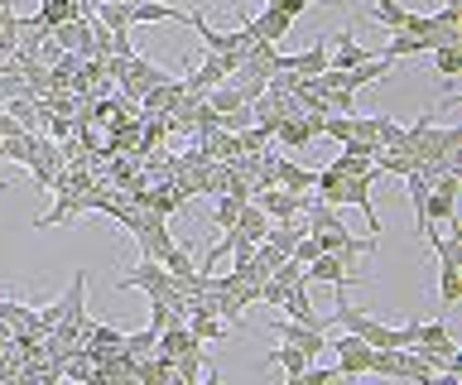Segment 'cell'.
I'll return each instance as SVG.
<instances>
[{
    "label": "cell",
    "mask_w": 462,
    "mask_h": 385,
    "mask_svg": "<svg viewBox=\"0 0 462 385\" xmlns=\"http://www.w3.org/2000/svg\"><path fill=\"white\" fill-rule=\"evenodd\" d=\"M433 20L443 30H462V0H443V10H433Z\"/></svg>",
    "instance_id": "obj_18"
},
{
    "label": "cell",
    "mask_w": 462,
    "mask_h": 385,
    "mask_svg": "<svg viewBox=\"0 0 462 385\" xmlns=\"http://www.w3.org/2000/svg\"><path fill=\"white\" fill-rule=\"evenodd\" d=\"M251 193H255V207L265 212V217H274V222H299L303 203H309V197H303V193L274 188V183H265V188H251Z\"/></svg>",
    "instance_id": "obj_7"
},
{
    "label": "cell",
    "mask_w": 462,
    "mask_h": 385,
    "mask_svg": "<svg viewBox=\"0 0 462 385\" xmlns=\"http://www.w3.org/2000/svg\"><path fill=\"white\" fill-rule=\"evenodd\" d=\"M371 20H375V24H385L390 34H400V30H404V20H410V10H404L400 0H375V5H371Z\"/></svg>",
    "instance_id": "obj_16"
},
{
    "label": "cell",
    "mask_w": 462,
    "mask_h": 385,
    "mask_svg": "<svg viewBox=\"0 0 462 385\" xmlns=\"http://www.w3.org/2000/svg\"><path fill=\"white\" fill-rule=\"evenodd\" d=\"M274 188H289V193H303V197H309V193H313V169H303V164L280 160V154H274Z\"/></svg>",
    "instance_id": "obj_10"
},
{
    "label": "cell",
    "mask_w": 462,
    "mask_h": 385,
    "mask_svg": "<svg viewBox=\"0 0 462 385\" xmlns=\"http://www.w3.org/2000/svg\"><path fill=\"white\" fill-rule=\"evenodd\" d=\"M24 164H29V174H34L39 188H49V183L58 179V169L68 164V154H63V145H53V140L29 135V154H24Z\"/></svg>",
    "instance_id": "obj_4"
},
{
    "label": "cell",
    "mask_w": 462,
    "mask_h": 385,
    "mask_svg": "<svg viewBox=\"0 0 462 385\" xmlns=\"http://www.w3.org/2000/svg\"><path fill=\"white\" fill-rule=\"evenodd\" d=\"M231 232H236L241 241H251V246H255V241H265V232H270V217H265V212H260L255 203H245V207H241V217H236V226H231Z\"/></svg>",
    "instance_id": "obj_11"
},
{
    "label": "cell",
    "mask_w": 462,
    "mask_h": 385,
    "mask_svg": "<svg viewBox=\"0 0 462 385\" xmlns=\"http://www.w3.org/2000/svg\"><path fill=\"white\" fill-rule=\"evenodd\" d=\"M29 135H34V131L0 135V160H5V164H24V154H29Z\"/></svg>",
    "instance_id": "obj_17"
},
{
    "label": "cell",
    "mask_w": 462,
    "mask_h": 385,
    "mask_svg": "<svg viewBox=\"0 0 462 385\" xmlns=\"http://www.w3.org/2000/svg\"><path fill=\"white\" fill-rule=\"evenodd\" d=\"M270 362L284 371V380H289V385H294V380H299V371L309 366V356H303L294 342H284V347H274V352H270Z\"/></svg>",
    "instance_id": "obj_15"
},
{
    "label": "cell",
    "mask_w": 462,
    "mask_h": 385,
    "mask_svg": "<svg viewBox=\"0 0 462 385\" xmlns=\"http://www.w3.org/2000/svg\"><path fill=\"white\" fill-rule=\"evenodd\" d=\"M457 298H462V265H443L439 261V308L453 313Z\"/></svg>",
    "instance_id": "obj_12"
},
{
    "label": "cell",
    "mask_w": 462,
    "mask_h": 385,
    "mask_svg": "<svg viewBox=\"0 0 462 385\" xmlns=\"http://www.w3.org/2000/svg\"><path fill=\"white\" fill-rule=\"evenodd\" d=\"M303 280L309 284H332L337 289V304H346V289L352 284H366V275H356V261H342L332 251H318L309 265H303Z\"/></svg>",
    "instance_id": "obj_2"
},
{
    "label": "cell",
    "mask_w": 462,
    "mask_h": 385,
    "mask_svg": "<svg viewBox=\"0 0 462 385\" xmlns=\"http://www.w3.org/2000/svg\"><path fill=\"white\" fill-rule=\"evenodd\" d=\"M130 24H164V20H188V10L169 5V0H135V5H125Z\"/></svg>",
    "instance_id": "obj_9"
},
{
    "label": "cell",
    "mask_w": 462,
    "mask_h": 385,
    "mask_svg": "<svg viewBox=\"0 0 462 385\" xmlns=\"http://www.w3.org/2000/svg\"><path fill=\"white\" fill-rule=\"evenodd\" d=\"M294 323H309V327H323V313H313V298H309V280H299V284H289L284 289V304H280ZM328 333V327H323Z\"/></svg>",
    "instance_id": "obj_8"
},
{
    "label": "cell",
    "mask_w": 462,
    "mask_h": 385,
    "mask_svg": "<svg viewBox=\"0 0 462 385\" xmlns=\"http://www.w3.org/2000/svg\"><path fill=\"white\" fill-rule=\"evenodd\" d=\"M245 203H251V197H241V193H222V197H217V207H212V226H217V232H231Z\"/></svg>",
    "instance_id": "obj_14"
},
{
    "label": "cell",
    "mask_w": 462,
    "mask_h": 385,
    "mask_svg": "<svg viewBox=\"0 0 462 385\" xmlns=\"http://www.w3.org/2000/svg\"><path fill=\"white\" fill-rule=\"evenodd\" d=\"M270 333L280 337V342H294V347L309 356V362H318V356L328 352V333H323V327H309V323L280 318V323H270Z\"/></svg>",
    "instance_id": "obj_6"
},
{
    "label": "cell",
    "mask_w": 462,
    "mask_h": 385,
    "mask_svg": "<svg viewBox=\"0 0 462 385\" xmlns=\"http://www.w3.org/2000/svg\"><path fill=\"white\" fill-rule=\"evenodd\" d=\"M429 59H433V73H439L443 82H453L462 73V39L457 44H439V49H429Z\"/></svg>",
    "instance_id": "obj_13"
},
{
    "label": "cell",
    "mask_w": 462,
    "mask_h": 385,
    "mask_svg": "<svg viewBox=\"0 0 462 385\" xmlns=\"http://www.w3.org/2000/svg\"><path fill=\"white\" fill-rule=\"evenodd\" d=\"M169 78H173V73H164L159 63L135 59V53H130V59L121 63V78H116V82H121V96H130V102L140 106V96L150 92V87H159V82H169Z\"/></svg>",
    "instance_id": "obj_3"
},
{
    "label": "cell",
    "mask_w": 462,
    "mask_h": 385,
    "mask_svg": "<svg viewBox=\"0 0 462 385\" xmlns=\"http://www.w3.org/2000/svg\"><path fill=\"white\" fill-rule=\"evenodd\" d=\"M328 352H337V376H346V380H361L371 371V347L352 333L328 337Z\"/></svg>",
    "instance_id": "obj_5"
},
{
    "label": "cell",
    "mask_w": 462,
    "mask_h": 385,
    "mask_svg": "<svg viewBox=\"0 0 462 385\" xmlns=\"http://www.w3.org/2000/svg\"><path fill=\"white\" fill-rule=\"evenodd\" d=\"M116 289H140L144 298H150V304H173V308H183V313H188V294H183V284L173 280L159 261H150V255H144V261H140L135 270H130L125 280H116Z\"/></svg>",
    "instance_id": "obj_1"
}]
</instances>
